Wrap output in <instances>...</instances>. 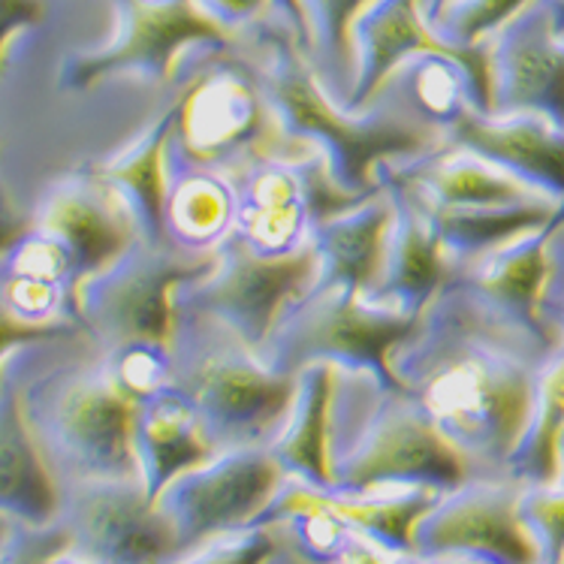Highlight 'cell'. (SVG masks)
I'll return each mask as SVG.
<instances>
[{
  "mask_svg": "<svg viewBox=\"0 0 564 564\" xmlns=\"http://www.w3.org/2000/svg\"><path fill=\"white\" fill-rule=\"evenodd\" d=\"M555 345L492 312L449 275L395 345L390 366L474 477H498L529 426L538 375Z\"/></svg>",
  "mask_w": 564,
  "mask_h": 564,
  "instance_id": "6da1fadb",
  "label": "cell"
},
{
  "mask_svg": "<svg viewBox=\"0 0 564 564\" xmlns=\"http://www.w3.org/2000/svg\"><path fill=\"white\" fill-rule=\"evenodd\" d=\"M257 40L263 64L260 79L293 142H308L326 154L333 175L347 191H378V166L414 161L444 145V130L408 106L402 94L383 88L366 109H347L317 76L296 28L260 22Z\"/></svg>",
  "mask_w": 564,
  "mask_h": 564,
  "instance_id": "7a4b0ae2",
  "label": "cell"
},
{
  "mask_svg": "<svg viewBox=\"0 0 564 564\" xmlns=\"http://www.w3.org/2000/svg\"><path fill=\"white\" fill-rule=\"evenodd\" d=\"M474 477L456 444L402 387L338 369L333 404V489H438Z\"/></svg>",
  "mask_w": 564,
  "mask_h": 564,
  "instance_id": "3957f363",
  "label": "cell"
},
{
  "mask_svg": "<svg viewBox=\"0 0 564 564\" xmlns=\"http://www.w3.org/2000/svg\"><path fill=\"white\" fill-rule=\"evenodd\" d=\"M173 387L203 420L212 447H269L296 395L300 375L269 369L227 323L175 305Z\"/></svg>",
  "mask_w": 564,
  "mask_h": 564,
  "instance_id": "277c9868",
  "label": "cell"
},
{
  "mask_svg": "<svg viewBox=\"0 0 564 564\" xmlns=\"http://www.w3.org/2000/svg\"><path fill=\"white\" fill-rule=\"evenodd\" d=\"M24 414L52 471L76 480L139 477L137 402L118 390L104 357L61 366L24 387Z\"/></svg>",
  "mask_w": 564,
  "mask_h": 564,
  "instance_id": "5b68a950",
  "label": "cell"
},
{
  "mask_svg": "<svg viewBox=\"0 0 564 564\" xmlns=\"http://www.w3.org/2000/svg\"><path fill=\"white\" fill-rule=\"evenodd\" d=\"M173 104L170 154L227 178L263 158L302 145L284 133L260 69L227 55V48H212V55L182 82Z\"/></svg>",
  "mask_w": 564,
  "mask_h": 564,
  "instance_id": "8992f818",
  "label": "cell"
},
{
  "mask_svg": "<svg viewBox=\"0 0 564 564\" xmlns=\"http://www.w3.org/2000/svg\"><path fill=\"white\" fill-rule=\"evenodd\" d=\"M215 251H187L175 242H133L116 263L73 290V317L104 350L130 341L170 345L175 293L215 269Z\"/></svg>",
  "mask_w": 564,
  "mask_h": 564,
  "instance_id": "52a82bcc",
  "label": "cell"
},
{
  "mask_svg": "<svg viewBox=\"0 0 564 564\" xmlns=\"http://www.w3.org/2000/svg\"><path fill=\"white\" fill-rule=\"evenodd\" d=\"M414 321L354 290H312L278 321L257 354L269 369L284 375L329 362L335 369L369 371L390 387H402L392 375L390 354L411 333Z\"/></svg>",
  "mask_w": 564,
  "mask_h": 564,
  "instance_id": "ba28073f",
  "label": "cell"
},
{
  "mask_svg": "<svg viewBox=\"0 0 564 564\" xmlns=\"http://www.w3.org/2000/svg\"><path fill=\"white\" fill-rule=\"evenodd\" d=\"M215 257L206 278L178 288L175 305L227 323L253 350L265 345L278 321L312 293L321 275V253L312 239L290 253H263L232 230Z\"/></svg>",
  "mask_w": 564,
  "mask_h": 564,
  "instance_id": "9c48e42d",
  "label": "cell"
},
{
  "mask_svg": "<svg viewBox=\"0 0 564 564\" xmlns=\"http://www.w3.org/2000/svg\"><path fill=\"white\" fill-rule=\"evenodd\" d=\"M112 40L97 48L69 52L58 69L61 91L85 94L112 76L166 85L173 82L182 52L194 46L230 48L236 40L196 0H112Z\"/></svg>",
  "mask_w": 564,
  "mask_h": 564,
  "instance_id": "30bf717a",
  "label": "cell"
},
{
  "mask_svg": "<svg viewBox=\"0 0 564 564\" xmlns=\"http://www.w3.org/2000/svg\"><path fill=\"white\" fill-rule=\"evenodd\" d=\"M288 477L269 447L220 449L203 465L178 474L154 505L170 517L178 550L187 553L212 538L257 525Z\"/></svg>",
  "mask_w": 564,
  "mask_h": 564,
  "instance_id": "8fae6325",
  "label": "cell"
},
{
  "mask_svg": "<svg viewBox=\"0 0 564 564\" xmlns=\"http://www.w3.org/2000/svg\"><path fill=\"white\" fill-rule=\"evenodd\" d=\"M55 522L69 553L88 564H170L182 553L173 522L139 477L67 484Z\"/></svg>",
  "mask_w": 564,
  "mask_h": 564,
  "instance_id": "7c38bea8",
  "label": "cell"
},
{
  "mask_svg": "<svg viewBox=\"0 0 564 564\" xmlns=\"http://www.w3.org/2000/svg\"><path fill=\"white\" fill-rule=\"evenodd\" d=\"M357 43V76L347 94V109H366L378 100L390 79L411 61L441 58L459 61L474 79L484 112H492V64L489 43H453L429 19V0H375L354 28Z\"/></svg>",
  "mask_w": 564,
  "mask_h": 564,
  "instance_id": "4fadbf2b",
  "label": "cell"
},
{
  "mask_svg": "<svg viewBox=\"0 0 564 564\" xmlns=\"http://www.w3.org/2000/svg\"><path fill=\"white\" fill-rule=\"evenodd\" d=\"M522 489L507 474L468 477L420 519L416 555H474L492 564H541L538 543L522 522Z\"/></svg>",
  "mask_w": 564,
  "mask_h": 564,
  "instance_id": "5bb4252c",
  "label": "cell"
},
{
  "mask_svg": "<svg viewBox=\"0 0 564 564\" xmlns=\"http://www.w3.org/2000/svg\"><path fill=\"white\" fill-rule=\"evenodd\" d=\"M489 43L492 112H531L564 127V34L550 0H531Z\"/></svg>",
  "mask_w": 564,
  "mask_h": 564,
  "instance_id": "9a60e30c",
  "label": "cell"
},
{
  "mask_svg": "<svg viewBox=\"0 0 564 564\" xmlns=\"http://www.w3.org/2000/svg\"><path fill=\"white\" fill-rule=\"evenodd\" d=\"M34 230L64 245L76 269V288L139 242L137 220L121 196L94 173L91 163H82L48 185L34 212Z\"/></svg>",
  "mask_w": 564,
  "mask_h": 564,
  "instance_id": "2e32d148",
  "label": "cell"
},
{
  "mask_svg": "<svg viewBox=\"0 0 564 564\" xmlns=\"http://www.w3.org/2000/svg\"><path fill=\"white\" fill-rule=\"evenodd\" d=\"M558 232H564V212L541 230L525 232L477 260L459 263L453 275L501 317L529 329L538 338L562 341L553 326L543 321V302L550 296L555 275Z\"/></svg>",
  "mask_w": 564,
  "mask_h": 564,
  "instance_id": "e0dca14e",
  "label": "cell"
},
{
  "mask_svg": "<svg viewBox=\"0 0 564 564\" xmlns=\"http://www.w3.org/2000/svg\"><path fill=\"white\" fill-rule=\"evenodd\" d=\"M378 182L392 196V227L378 284L371 288L369 300L416 317L456 272V260L441 245L438 232L432 230L420 196L404 182L392 178L383 166H378Z\"/></svg>",
  "mask_w": 564,
  "mask_h": 564,
  "instance_id": "ac0fdd59",
  "label": "cell"
},
{
  "mask_svg": "<svg viewBox=\"0 0 564 564\" xmlns=\"http://www.w3.org/2000/svg\"><path fill=\"white\" fill-rule=\"evenodd\" d=\"M444 139L496 163L555 203H564V127L553 124L550 118L468 109Z\"/></svg>",
  "mask_w": 564,
  "mask_h": 564,
  "instance_id": "d6986e66",
  "label": "cell"
},
{
  "mask_svg": "<svg viewBox=\"0 0 564 564\" xmlns=\"http://www.w3.org/2000/svg\"><path fill=\"white\" fill-rule=\"evenodd\" d=\"M300 149L263 158L230 178L236 187V227L232 230L257 251L290 253L302 248L312 236Z\"/></svg>",
  "mask_w": 564,
  "mask_h": 564,
  "instance_id": "ffe728a7",
  "label": "cell"
},
{
  "mask_svg": "<svg viewBox=\"0 0 564 564\" xmlns=\"http://www.w3.org/2000/svg\"><path fill=\"white\" fill-rule=\"evenodd\" d=\"M383 170L392 178L404 182L423 203L438 208H505L525 206V203H555L480 154L462 145H449L447 139L444 145L420 154L414 161L383 163Z\"/></svg>",
  "mask_w": 564,
  "mask_h": 564,
  "instance_id": "44dd1931",
  "label": "cell"
},
{
  "mask_svg": "<svg viewBox=\"0 0 564 564\" xmlns=\"http://www.w3.org/2000/svg\"><path fill=\"white\" fill-rule=\"evenodd\" d=\"M61 486L24 414V387H0V517L43 529L58 519Z\"/></svg>",
  "mask_w": 564,
  "mask_h": 564,
  "instance_id": "7402d4cb",
  "label": "cell"
},
{
  "mask_svg": "<svg viewBox=\"0 0 564 564\" xmlns=\"http://www.w3.org/2000/svg\"><path fill=\"white\" fill-rule=\"evenodd\" d=\"M133 449H137L139 480L149 498L161 496L178 474L208 462L218 449L212 447L203 420L187 395L166 387L158 395L137 404L133 420Z\"/></svg>",
  "mask_w": 564,
  "mask_h": 564,
  "instance_id": "603a6c76",
  "label": "cell"
},
{
  "mask_svg": "<svg viewBox=\"0 0 564 564\" xmlns=\"http://www.w3.org/2000/svg\"><path fill=\"white\" fill-rule=\"evenodd\" d=\"M175 133V104L163 109L139 137L127 142L112 158L94 161V173L112 187L127 212L137 220L139 239L163 245L166 239V185H170V145Z\"/></svg>",
  "mask_w": 564,
  "mask_h": 564,
  "instance_id": "cb8c5ba5",
  "label": "cell"
},
{
  "mask_svg": "<svg viewBox=\"0 0 564 564\" xmlns=\"http://www.w3.org/2000/svg\"><path fill=\"white\" fill-rule=\"evenodd\" d=\"M390 227L392 196L383 185L362 206L312 227L308 239L321 253V275L314 290L345 288L369 296L378 284Z\"/></svg>",
  "mask_w": 564,
  "mask_h": 564,
  "instance_id": "d4e9b609",
  "label": "cell"
},
{
  "mask_svg": "<svg viewBox=\"0 0 564 564\" xmlns=\"http://www.w3.org/2000/svg\"><path fill=\"white\" fill-rule=\"evenodd\" d=\"M338 369L314 362L300 371L290 414L269 453L278 465L305 484L333 489V404Z\"/></svg>",
  "mask_w": 564,
  "mask_h": 564,
  "instance_id": "484cf974",
  "label": "cell"
},
{
  "mask_svg": "<svg viewBox=\"0 0 564 564\" xmlns=\"http://www.w3.org/2000/svg\"><path fill=\"white\" fill-rule=\"evenodd\" d=\"M166 239L187 251H215L236 227V187L224 173L170 154Z\"/></svg>",
  "mask_w": 564,
  "mask_h": 564,
  "instance_id": "4316f807",
  "label": "cell"
},
{
  "mask_svg": "<svg viewBox=\"0 0 564 564\" xmlns=\"http://www.w3.org/2000/svg\"><path fill=\"white\" fill-rule=\"evenodd\" d=\"M444 492L438 489H369V492H345V489H326V501L338 517L345 519L347 529L359 541L378 546L380 553L411 555L414 553V531L420 519L438 505Z\"/></svg>",
  "mask_w": 564,
  "mask_h": 564,
  "instance_id": "83f0119b",
  "label": "cell"
},
{
  "mask_svg": "<svg viewBox=\"0 0 564 564\" xmlns=\"http://www.w3.org/2000/svg\"><path fill=\"white\" fill-rule=\"evenodd\" d=\"M423 208L456 265L496 251L525 232L541 230L564 212L562 203H525L505 208H438L423 203Z\"/></svg>",
  "mask_w": 564,
  "mask_h": 564,
  "instance_id": "f1b7e54d",
  "label": "cell"
},
{
  "mask_svg": "<svg viewBox=\"0 0 564 564\" xmlns=\"http://www.w3.org/2000/svg\"><path fill=\"white\" fill-rule=\"evenodd\" d=\"M257 525L288 531L293 550L308 564H335L357 541V534L347 529L345 519L326 501V489L305 484L300 477L284 480L278 496L260 513Z\"/></svg>",
  "mask_w": 564,
  "mask_h": 564,
  "instance_id": "f546056e",
  "label": "cell"
},
{
  "mask_svg": "<svg viewBox=\"0 0 564 564\" xmlns=\"http://www.w3.org/2000/svg\"><path fill=\"white\" fill-rule=\"evenodd\" d=\"M564 435V341L553 347L538 375L529 426L507 462V477L538 486L558 480V444Z\"/></svg>",
  "mask_w": 564,
  "mask_h": 564,
  "instance_id": "4dcf8cb0",
  "label": "cell"
},
{
  "mask_svg": "<svg viewBox=\"0 0 564 564\" xmlns=\"http://www.w3.org/2000/svg\"><path fill=\"white\" fill-rule=\"evenodd\" d=\"M387 88L402 94L408 106H414L429 124L444 130V137H447L449 127L456 124L468 109H480L484 112L468 69L462 67L459 61L441 58V55L404 64L392 76Z\"/></svg>",
  "mask_w": 564,
  "mask_h": 564,
  "instance_id": "1f68e13d",
  "label": "cell"
},
{
  "mask_svg": "<svg viewBox=\"0 0 564 564\" xmlns=\"http://www.w3.org/2000/svg\"><path fill=\"white\" fill-rule=\"evenodd\" d=\"M375 0H302L305 24H308V55H321L333 64L338 100L345 104L357 76V43L354 28L359 15Z\"/></svg>",
  "mask_w": 564,
  "mask_h": 564,
  "instance_id": "d6a6232c",
  "label": "cell"
},
{
  "mask_svg": "<svg viewBox=\"0 0 564 564\" xmlns=\"http://www.w3.org/2000/svg\"><path fill=\"white\" fill-rule=\"evenodd\" d=\"M116 387L133 402H145L166 387H173V354L170 345L130 341L100 354Z\"/></svg>",
  "mask_w": 564,
  "mask_h": 564,
  "instance_id": "836d02e7",
  "label": "cell"
},
{
  "mask_svg": "<svg viewBox=\"0 0 564 564\" xmlns=\"http://www.w3.org/2000/svg\"><path fill=\"white\" fill-rule=\"evenodd\" d=\"M522 522L538 543L541 564H562L564 558V484H538L522 489Z\"/></svg>",
  "mask_w": 564,
  "mask_h": 564,
  "instance_id": "e575fe53",
  "label": "cell"
},
{
  "mask_svg": "<svg viewBox=\"0 0 564 564\" xmlns=\"http://www.w3.org/2000/svg\"><path fill=\"white\" fill-rule=\"evenodd\" d=\"M3 263L10 265L15 275L58 284V288L67 290L69 302H73L76 269H73V260H69V253L64 251V245H61L58 239H52L46 232H40L31 227L28 236H22L19 242L12 245V251L3 257Z\"/></svg>",
  "mask_w": 564,
  "mask_h": 564,
  "instance_id": "d590c367",
  "label": "cell"
},
{
  "mask_svg": "<svg viewBox=\"0 0 564 564\" xmlns=\"http://www.w3.org/2000/svg\"><path fill=\"white\" fill-rule=\"evenodd\" d=\"M278 553L275 525H248L212 538L203 546L187 550L170 564H269Z\"/></svg>",
  "mask_w": 564,
  "mask_h": 564,
  "instance_id": "8d00e7d4",
  "label": "cell"
},
{
  "mask_svg": "<svg viewBox=\"0 0 564 564\" xmlns=\"http://www.w3.org/2000/svg\"><path fill=\"white\" fill-rule=\"evenodd\" d=\"M525 3H531V0H459L441 15L435 28L444 36H449L453 43L474 46V43L489 40Z\"/></svg>",
  "mask_w": 564,
  "mask_h": 564,
  "instance_id": "74e56055",
  "label": "cell"
},
{
  "mask_svg": "<svg viewBox=\"0 0 564 564\" xmlns=\"http://www.w3.org/2000/svg\"><path fill=\"white\" fill-rule=\"evenodd\" d=\"M69 538L58 522L31 529V525H15L10 541L0 553V564H48L55 555L67 553Z\"/></svg>",
  "mask_w": 564,
  "mask_h": 564,
  "instance_id": "f35d334b",
  "label": "cell"
},
{
  "mask_svg": "<svg viewBox=\"0 0 564 564\" xmlns=\"http://www.w3.org/2000/svg\"><path fill=\"white\" fill-rule=\"evenodd\" d=\"M76 323H55V326H36V323L22 321L19 314L12 312L10 302L3 296L0 288V387H3V362L10 357L12 350H22V347L43 345V341H55V338H69L76 335Z\"/></svg>",
  "mask_w": 564,
  "mask_h": 564,
  "instance_id": "ab89813d",
  "label": "cell"
},
{
  "mask_svg": "<svg viewBox=\"0 0 564 564\" xmlns=\"http://www.w3.org/2000/svg\"><path fill=\"white\" fill-rule=\"evenodd\" d=\"M46 0H0V73L7 67L12 40L24 31H34L46 22Z\"/></svg>",
  "mask_w": 564,
  "mask_h": 564,
  "instance_id": "60d3db41",
  "label": "cell"
},
{
  "mask_svg": "<svg viewBox=\"0 0 564 564\" xmlns=\"http://www.w3.org/2000/svg\"><path fill=\"white\" fill-rule=\"evenodd\" d=\"M227 31L239 34L248 24H260L269 12H278V0H196Z\"/></svg>",
  "mask_w": 564,
  "mask_h": 564,
  "instance_id": "b9f144b4",
  "label": "cell"
},
{
  "mask_svg": "<svg viewBox=\"0 0 564 564\" xmlns=\"http://www.w3.org/2000/svg\"><path fill=\"white\" fill-rule=\"evenodd\" d=\"M31 227H34V215H24L19 203L7 191V185L0 182V257H7L12 251V245L31 232Z\"/></svg>",
  "mask_w": 564,
  "mask_h": 564,
  "instance_id": "7bdbcfd3",
  "label": "cell"
},
{
  "mask_svg": "<svg viewBox=\"0 0 564 564\" xmlns=\"http://www.w3.org/2000/svg\"><path fill=\"white\" fill-rule=\"evenodd\" d=\"M335 564H392V555L380 553L378 546H371L366 541H354L347 546V553L338 558Z\"/></svg>",
  "mask_w": 564,
  "mask_h": 564,
  "instance_id": "ee69618b",
  "label": "cell"
},
{
  "mask_svg": "<svg viewBox=\"0 0 564 564\" xmlns=\"http://www.w3.org/2000/svg\"><path fill=\"white\" fill-rule=\"evenodd\" d=\"M392 564H492L484 558H474V555H399L392 558Z\"/></svg>",
  "mask_w": 564,
  "mask_h": 564,
  "instance_id": "f6af8a7d",
  "label": "cell"
},
{
  "mask_svg": "<svg viewBox=\"0 0 564 564\" xmlns=\"http://www.w3.org/2000/svg\"><path fill=\"white\" fill-rule=\"evenodd\" d=\"M278 12H281V19H288V22L296 28V34L302 36V43L308 48V24H305L302 0H278Z\"/></svg>",
  "mask_w": 564,
  "mask_h": 564,
  "instance_id": "bcb514c9",
  "label": "cell"
},
{
  "mask_svg": "<svg viewBox=\"0 0 564 564\" xmlns=\"http://www.w3.org/2000/svg\"><path fill=\"white\" fill-rule=\"evenodd\" d=\"M543 321L553 326L558 338L564 341V293H553L550 290V296L543 302Z\"/></svg>",
  "mask_w": 564,
  "mask_h": 564,
  "instance_id": "7dc6e473",
  "label": "cell"
},
{
  "mask_svg": "<svg viewBox=\"0 0 564 564\" xmlns=\"http://www.w3.org/2000/svg\"><path fill=\"white\" fill-rule=\"evenodd\" d=\"M453 3H459V0H429V19H432V24L438 22Z\"/></svg>",
  "mask_w": 564,
  "mask_h": 564,
  "instance_id": "c3c4849f",
  "label": "cell"
},
{
  "mask_svg": "<svg viewBox=\"0 0 564 564\" xmlns=\"http://www.w3.org/2000/svg\"><path fill=\"white\" fill-rule=\"evenodd\" d=\"M550 10H553L555 28H558V34H564V0H550Z\"/></svg>",
  "mask_w": 564,
  "mask_h": 564,
  "instance_id": "681fc988",
  "label": "cell"
},
{
  "mask_svg": "<svg viewBox=\"0 0 564 564\" xmlns=\"http://www.w3.org/2000/svg\"><path fill=\"white\" fill-rule=\"evenodd\" d=\"M12 529H15V522H10V519L0 517V553H3V546H7V541H10Z\"/></svg>",
  "mask_w": 564,
  "mask_h": 564,
  "instance_id": "f907efd6",
  "label": "cell"
},
{
  "mask_svg": "<svg viewBox=\"0 0 564 564\" xmlns=\"http://www.w3.org/2000/svg\"><path fill=\"white\" fill-rule=\"evenodd\" d=\"M558 480L564 484V435H562V444H558ZM558 480H555V484H558Z\"/></svg>",
  "mask_w": 564,
  "mask_h": 564,
  "instance_id": "816d5d0a",
  "label": "cell"
},
{
  "mask_svg": "<svg viewBox=\"0 0 564 564\" xmlns=\"http://www.w3.org/2000/svg\"><path fill=\"white\" fill-rule=\"evenodd\" d=\"M562 564H564V558H562Z\"/></svg>",
  "mask_w": 564,
  "mask_h": 564,
  "instance_id": "f5cc1de1",
  "label": "cell"
}]
</instances>
